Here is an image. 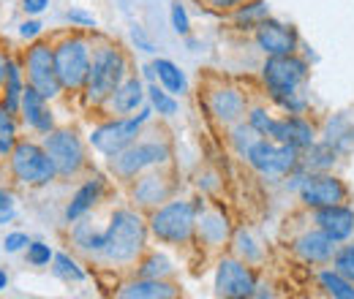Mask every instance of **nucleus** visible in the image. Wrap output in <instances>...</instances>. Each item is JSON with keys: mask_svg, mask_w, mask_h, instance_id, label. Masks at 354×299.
<instances>
[{"mask_svg": "<svg viewBox=\"0 0 354 299\" xmlns=\"http://www.w3.org/2000/svg\"><path fill=\"white\" fill-rule=\"evenodd\" d=\"M257 283H259V275H257V267L245 264L243 258L221 256L216 261V269H213V294L221 299H254L257 291Z\"/></svg>", "mask_w": 354, "mask_h": 299, "instance_id": "nucleus-12", "label": "nucleus"}, {"mask_svg": "<svg viewBox=\"0 0 354 299\" xmlns=\"http://www.w3.org/2000/svg\"><path fill=\"white\" fill-rule=\"evenodd\" d=\"M207 8H213L216 14H229V11H234L237 6H243L245 0H202Z\"/></svg>", "mask_w": 354, "mask_h": 299, "instance_id": "nucleus-49", "label": "nucleus"}, {"mask_svg": "<svg viewBox=\"0 0 354 299\" xmlns=\"http://www.w3.org/2000/svg\"><path fill=\"white\" fill-rule=\"evenodd\" d=\"M17 220V207H6L0 210V226H11Z\"/></svg>", "mask_w": 354, "mask_h": 299, "instance_id": "nucleus-55", "label": "nucleus"}, {"mask_svg": "<svg viewBox=\"0 0 354 299\" xmlns=\"http://www.w3.org/2000/svg\"><path fill=\"white\" fill-rule=\"evenodd\" d=\"M129 39H131V44H133V49L136 52H142V55H156L158 49H156V44H153V39L147 36V30L139 25V22H131V28H129Z\"/></svg>", "mask_w": 354, "mask_h": 299, "instance_id": "nucleus-44", "label": "nucleus"}, {"mask_svg": "<svg viewBox=\"0 0 354 299\" xmlns=\"http://www.w3.org/2000/svg\"><path fill=\"white\" fill-rule=\"evenodd\" d=\"M183 294L175 280H161V278H139L133 275L131 280H123L115 289V297L120 299H177Z\"/></svg>", "mask_w": 354, "mask_h": 299, "instance_id": "nucleus-24", "label": "nucleus"}, {"mask_svg": "<svg viewBox=\"0 0 354 299\" xmlns=\"http://www.w3.org/2000/svg\"><path fill=\"white\" fill-rule=\"evenodd\" d=\"M6 207H17V196L11 188L0 185V210H6Z\"/></svg>", "mask_w": 354, "mask_h": 299, "instance_id": "nucleus-50", "label": "nucleus"}, {"mask_svg": "<svg viewBox=\"0 0 354 299\" xmlns=\"http://www.w3.org/2000/svg\"><path fill=\"white\" fill-rule=\"evenodd\" d=\"M172 164V144L167 139H136L123 153L106 158V171L118 182L129 185L139 174L150 169H161Z\"/></svg>", "mask_w": 354, "mask_h": 299, "instance_id": "nucleus-4", "label": "nucleus"}, {"mask_svg": "<svg viewBox=\"0 0 354 299\" xmlns=\"http://www.w3.org/2000/svg\"><path fill=\"white\" fill-rule=\"evenodd\" d=\"M310 71H313V66L300 52L272 55V57H265L259 66V82L265 87L270 104H275L278 98L306 90L310 85Z\"/></svg>", "mask_w": 354, "mask_h": 299, "instance_id": "nucleus-6", "label": "nucleus"}, {"mask_svg": "<svg viewBox=\"0 0 354 299\" xmlns=\"http://www.w3.org/2000/svg\"><path fill=\"white\" fill-rule=\"evenodd\" d=\"M354 126V115L352 109H338V112H333V115H327L324 117V123L319 126V139H324V142H330V144H335L346 131Z\"/></svg>", "mask_w": 354, "mask_h": 299, "instance_id": "nucleus-35", "label": "nucleus"}, {"mask_svg": "<svg viewBox=\"0 0 354 299\" xmlns=\"http://www.w3.org/2000/svg\"><path fill=\"white\" fill-rule=\"evenodd\" d=\"M63 19L71 25V28H77V30H85V33H95V28H98V17L88 11V8H82V6H71L66 14H63Z\"/></svg>", "mask_w": 354, "mask_h": 299, "instance_id": "nucleus-41", "label": "nucleus"}, {"mask_svg": "<svg viewBox=\"0 0 354 299\" xmlns=\"http://www.w3.org/2000/svg\"><path fill=\"white\" fill-rule=\"evenodd\" d=\"M232 251H234V256L243 258L245 264H251V267H259L267 256V248L265 242L251 231V229H245V226H240V229H234L232 231Z\"/></svg>", "mask_w": 354, "mask_h": 299, "instance_id": "nucleus-30", "label": "nucleus"}, {"mask_svg": "<svg viewBox=\"0 0 354 299\" xmlns=\"http://www.w3.org/2000/svg\"><path fill=\"white\" fill-rule=\"evenodd\" d=\"M44 150L49 153L55 169H57V180H71L80 177L88 169V139H82V133L71 126H57L49 131L41 139Z\"/></svg>", "mask_w": 354, "mask_h": 299, "instance_id": "nucleus-10", "label": "nucleus"}, {"mask_svg": "<svg viewBox=\"0 0 354 299\" xmlns=\"http://www.w3.org/2000/svg\"><path fill=\"white\" fill-rule=\"evenodd\" d=\"M267 17H272L267 0H245L243 6H237L234 11H229V22H232V28L237 33H254Z\"/></svg>", "mask_w": 354, "mask_h": 299, "instance_id": "nucleus-27", "label": "nucleus"}, {"mask_svg": "<svg viewBox=\"0 0 354 299\" xmlns=\"http://www.w3.org/2000/svg\"><path fill=\"white\" fill-rule=\"evenodd\" d=\"M243 161H245V166L254 171L257 177H262L267 182H283L292 171L300 166L303 153L297 147H292V144L259 136L251 144V150L245 153Z\"/></svg>", "mask_w": 354, "mask_h": 299, "instance_id": "nucleus-8", "label": "nucleus"}, {"mask_svg": "<svg viewBox=\"0 0 354 299\" xmlns=\"http://www.w3.org/2000/svg\"><path fill=\"white\" fill-rule=\"evenodd\" d=\"M270 139L292 144V147H297L303 153L319 139V126L310 120V115H278Z\"/></svg>", "mask_w": 354, "mask_h": 299, "instance_id": "nucleus-21", "label": "nucleus"}, {"mask_svg": "<svg viewBox=\"0 0 354 299\" xmlns=\"http://www.w3.org/2000/svg\"><path fill=\"white\" fill-rule=\"evenodd\" d=\"M106 191H109V174L93 171L90 177H85L77 185V191L71 193V199H68V204L63 210V220L66 223H74V220H80L85 215L95 213V207L104 202Z\"/></svg>", "mask_w": 354, "mask_h": 299, "instance_id": "nucleus-18", "label": "nucleus"}, {"mask_svg": "<svg viewBox=\"0 0 354 299\" xmlns=\"http://www.w3.org/2000/svg\"><path fill=\"white\" fill-rule=\"evenodd\" d=\"M28 87V79H25V66H22V57H14L8 60V71H6V85H3V95H0V104L19 115V104H22V93Z\"/></svg>", "mask_w": 354, "mask_h": 299, "instance_id": "nucleus-28", "label": "nucleus"}, {"mask_svg": "<svg viewBox=\"0 0 354 299\" xmlns=\"http://www.w3.org/2000/svg\"><path fill=\"white\" fill-rule=\"evenodd\" d=\"M333 267H335L341 275H346L354 283V240L338 245V251H335V256H333Z\"/></svg>", "mask_w": 354, "mask_h": 299, "instance_id": "nucleus-43", "label": "nucleus"}, {"mask_svg": "<svg viewBox=\"0 0 354 299\" xmlns=\"http://www.w3.org/2000/svg\"><path fill=\"white\" fill-rule=\"evenodd\" d=\"M55 46V68L66 95H80L85 90L93 63V41L82 33H66Z\"/></svg>", "mask_w": 354, "mask_h": 299, "instance_id": "nucleus-7", "label": "nucleus"}, {"mask_svg": "<svg viewBox=\"0 0 354 299\" xmlns=\"http://www.w3.org/2000/svg\"><path fill=\"white\" fill-rule=\"evenodd\" d=\"M147 104L153 106L156 117H161V120H172V117H177V112H180V98L172 95L169 90H164L158 82L147 85Z\"/></svg>", "mask_w": 354, "mask_h": 299, "instance_id": "nucleus-33", "label": "nucleus"}, {"mask_svg": "<svg viewBox=\"0 0 354 299\" xmlns=\"http://www.w3.org/2000/svg\"><path fill=\"white\" fill-rule=\"evenodd\" d=\"M251 36H254L257 49H259L265 57L300 52V44H303L300 30H297L292 22H283V19H278V17H267L265 22H262Z\"/></svg>", "mask_w": 354, "mask_h": 299, "instance_id": "nucleus-17", "label": "nucleus"}, {"mask_svg": "<svg viewBox=\"0 0 354 299\" xmlns=\"http://www.w3.org/2000/svg\"><path fill=\"white\" fill-rule=\"evenodd\" d=\"M289 251H292V256L297 258L300 264L319 269V267L333 264V256L338 251V242L330 234H324L319 226L310 223L308 229H303L300 234H295L289 240Z\"/></svg>", "mask_w": 354, "mask_h": 299, "instance_id": "nucleus-16", "label": "nucleus"}, {"mask_svg": "<svg viewBox=\"0 0 354 299\" xmlns=\"http://www.w3.org/2000/svg\"><path fill=\"white\" fill-rule=\"evenodd\" d=\"M17 36H19V39H22L25 44L39 41V39L44 36V22H41L39 17H28V19H22V22H19V28H17Z\"/></svg>", "mask_w": 354, "mask_h": 299, "instance_id": "nucleus-45", "label": "nucleus"}, {"mask_svg": "<svg viewBox=\"0 0 354 299\" xmlns=\"http://www.w3.org/2000/svg\"><path fill=\"white\" fill-rule=\"evenodd\" d=\"M19 120L22 126L39 136H46L49 131L57 128V117H55V106L52 101L41 95L36 87H25L22 93V104H19Z\"/></svg>", "mask_w": 354, "mask_h": 299, "instance_id": "nucleus-19", "label": "nucleus"}, {"mask_svg": "<svg viewBox=\"0 0 354 299\" xmlns=\"http://www.w3.org/2000/svg\"><path fill=\"white\" fill-rule=\"evenodd\" d=\"M33 242V237L28 234V231H19V229H14V231H6V237H3V251L6 253H25V248Z\"/></svg>", "mask_w": 354, "mask_h": 299, "instance_id": "nucleus-46", "label": "nucleus"}, {"mask_svg": "<svg viewBox=\"0 0 354 299\" xmlns=\"http://www.w3.org/2000/svg\"><path fill=\"white\" fill-rule=\"evenodd\" d=\"M8 171L25 188H46L57 180V169H55L49 153L36 139H19L17 142V147L8 155Z\"/></svg>", "mask_w": 354, "mask_h": 299, "instance_id": "nucleus-9", "label": "nucleus"}, {"mask_svg": "<svg viewBox=\"0 0 354 299\" xmlns=\"http://www.w3.org/2000/svg\"><path fill=\"white\" fill-rule=\"evenodd\" d=\"M139 77H142L147 85H153V82H156V68H153V63H145V66L139 68Z\"/></svg>", "mask_w": 354, "mask_h": 299, "instance_id": "nucleus-53", "label": "nucleus"}, {"mask_svg": "<svg viewBox=\"0 0 354 299\" xmlns=\"http://www.w3.org/2000/svg\"><path fill=\"white\" fill-rule=\"evenodd\" d=\"M313 283H316V289H319L324 297L354 299V283L346 278V275H341L333 264L319 267V269H316V275H313Z\"/></svg>", "mask_w": 354, "mask_h": 299, "instance_id": "nucleus-29", "label": "nucleus"}, {"mask_svg": "<svg viewBox=\"0 0 354 299\" xmlns=\"http://www.w3.org/2000/svg\"><path fill=\"white\" fill-rule=\"evenodd\" d=\"M196 188H199L202 196H207V193H213V191L221 188V177H218L216 171H199V177H196Z\"/></svg>", "mask_w": 354, "mask_h": 299, "instance_id": "nucleus-47", "label": "nucleus"}, {"mask_svg": "<svg viewBox=\"0 0 354 299\" xmlns=\"http://www.w3.org/2000/svg\"><path fill=\"white\" fill-rule=\"evenodd\" d=\"M150 63H153V68H156V82L164 87V90H169L177 98H183V95L191 93L188 74L177 66L172 57H153Z\"/></svg>", "mask_w": 354, "mask_h": 299, "instance_id": "nucleus-26", "label": "nucleus"}, {"mask_svg": "<svg viewBox=\"0 0 354 299\" xmlns=\"http://www.w3.org/2000/svg\"><path fill=\"white\" fill-rule=\"evenodd\" d=\"M150 242L147 215L139 207H115L104 226V248L98 261L106 267H133Z\"/></svg>", "mask_w": 354, "mask_h": 299, "instance_id": "nucleus-1", "label": "nucleus"}, {"mask_svg": "<svg viewBox=\"0 0 354 299\" xmlns=\"http://www.w3.org/2000/svg\"><path fill=\"white\" fill-rule=\"evenodd\" d=\"M257 139H259V133L251 128L245 120L234 123V126L229 128V136H226V142H229V147L234 150L237 158H245V153L251 150V144H254Z\"/></svg>", "mask_w": 354, "mask_h": 299, "instance_id": "nucleus-37", "label": "nucleus"}, {"mask_svg": "<svg viewBox=\"0 0 354 299\" xmlns=\"http://www.w3.org/2000/svg\"><path fill=\"white\" fill-rule=\"evenodd\" d=\"M344 161V155L335 150V144L316 139L308 150H303V161L300 166L308 171H335V166Z\"/></svg>", "mask_w": 354, "mask_h": 299, "instance_id": "nucleus-31", "label": "nucleus"}, {"mask_svg": "<svg viewBox=\"0 0 354 299\" xmlns=\"http://www.w3.org/2000/svg\"><path fill=\"white\" fill-rule=\"evenodd\" d=\"M8 289V272L0 267V291H6Z\"/></svg>", "mask_w": 354, "mask_h": 299, "instance_id": "nucleus-56", "label": "nucleus"}, {"mask_svg": "<svg viewBox=\"0 0 354 299\" xmlns=\"http://www.w3.org/2000/svg\"><path fill=\"white\" fill-rule=\"evenodd\" d=\"M153 117H156V112H153L150 104H145L136 115H129V117H106L104 123H98V126H93L88 131L90 150L98 153L104 161L118 155V153H123L129 144H133L142 136L145 126Z\"/></svg>", "mask_w": 354, "mask_h": 299, "instance_id": "nucleus-5", "label": "nucleus"}, {"mask_svg": "<svg viewBox=\"0 0 354 299\" xmlns=\"http://www.w3.org/2000/svg\"><path fill=\"white\" fill-rule=\"evenodd\" d=\"M22 66H25V79L28 85L36 87L41 95L49 101L63 98V85L57 79V68H55V46L46 39L28 44V49L22 52Z\"/></svg>", "mask_w": 354, "mask_h": 299, "instance_id": "nucleus-11", "label": "nucleus"}, {"mask_svg": "<svg viewBox=\"0 0 354 299\" xmlns=\"http://www.w3.org/2000/svg\"><path fill=\"white\" fill-rule=\"evenodd\" d=\"M275 117H278V115H272L265 104H251V106H248V115H245V123L257 131L259 136H267V139H270V133L275 128Z\"/></svg>", "mask_w": 354, "mask_h": 299, "instance_id": "nucleus-38", "label": "nucleus"}, {"mask_svg": "<svg viewBox=\"0 0 354 299\" xmlns=\"http://www.w3.org/2000/svg\"><path fill=\"white\" fill-rule=\"evenodd\" d=\"M8 60H11V52L0 46V95H3V85H6V71H8Z\"/></svg>", "mask_w": 354, "mask_h": 299, "instance_id": "nucleus-51", "label": "nucleus"}, {"mask_svg": "<svg viewBox=\"0 0 354 299\" xmlns=\"http://www.w3.org/2000/svg\"><path fill=\"white\" fill-rule=\"evenodd\" d=\"M272 106L281 109V115H310L313 101H310L308 87H306V90H297V93H292L286 98H278Z\"/></svg>", "mask_w": 354, "mask_h": 299, "instance_id": "nucleus-39", "label": "nucleus"}, {"mask_svg": "<svg viewBox=\"0 0 354 299\" xmlns=\"http://www.w3.org/2000/svg\"><path fill=\"white\" fill-rule=\"evenodd\" d=\"M300 55H303V57H306V60H308L310 66H316V63H319V55H316V49H313V46H310V44H300Z\"/></svg>", "mask_w": 354, "mask_h": 299, "instance_id": "nucleus-52", "label": "nucleus"}, {"mask_svg": "<svg viewBox=\"0 0 354 299\" xmlns=\"http://www.w3.org/2000/svg\"><path fill=\"white\" fill-rule=\"evenodd\" d=\"M207 207L205 196H172L161 207L147 213L150 237L167 248H185L196 242V223Z\"/></svg>", "mask_w": 354, "mask_h": 299, "instance_id": "nucleus-2", "label": "nucleus"}, {"mask_svg": "<svg viewBox=\"0 0 354 299\" xmlns=\"http://www.w3.org/2000/svg\"><path fill=\"white\" fill-rule=\"evenodd\" d=\"M52 258H55V251H52V245L44 242V240H33L25 248V261L30 267H52Z\"/></svg>", "mask_w": 354, "mask_h": 299, "instance_id": "nucleus-42", "label": "nucleus"}, {"mask_svg": "<svg viewBox=\"0 0 354 299\" xmlns=\"http://www.w3.org/2000/svg\"><path fill=\"white\" fill-rule=\"evenodd\" d=\"M205 104H207L210 117H213L221 128H232L234 123L245 120L248 106H251V104H248V95L237 85H232V82H218L216 87H210Z\"/></svg>", "mask_w": 354, "mask_h": 299, "instance_id": "nucleus-15", "label": "nucleus"}, {"mask_svg": "<svg viewBox=\"0 0 354 299\" xmlns=\"http://www.w3.org/2000/svg\"><path fill=\"white\" fill-rule=\"evenodd\" d=\"M177 264L175 258L169 256L167 251H145L142 258L136 261V275L139 278H161L169 280L175 275Z\"/></svg>", "mask_w": 354, "mask_h": 299, "instance_id": "nucleus-32", "label": "nucleus"}, {"mask_svg": "<svg viewBox=\"0 0 354 299\" xmlns=\"http://www.w3.org/2000/svg\"><path fill=\"white\" fill-rule=\"evenodd\" d=\"M68 240H71L74 251L98 261L101 248H104V226H98L90 215H85V218L68 223Z\"/></svg>", "mask_w": 354, "mask_h": 299, "instance_id": "nucleus-25", "label": "nucleus"}, {"mask_svg": "<svg viewBox=\"0 0 354 299\" xmlns=\"http://www.w3.org/2000/svg\"><path fill=\"white\" fill-rule=\"evenodd\" d=\"M145 104H147V82L136 71H131L120 82V87L112 93V98L106 101L104 112L109 117H129V115H136Z\"/></svg>", "mask_w": 354, "mask_h": 299, "instance_id": "nucleus-22", "label": "nucleus"}, {"mask_svg": "<svg viewBox=\"0 0 354 299\" xmlns=\"http://www.w3.org/2000/svg\"><path fill=\"white\" fill-rule=\"evenodd\" d=\"M175 193H177V182L167 174V166L145 171V174H139L136 180L129 182L131 204L139 207L142 213H150V210L161 207V204L169 202Z\"/></svg>", "mask_w": 354, "mask_h": 299, "instance_id": "nucleus-14", "label": "nucleus"}, {"mask_svg": "<svg viewBox=\"0 0 354 299\" xmlns=\"http://www.w3.org/2000/svg\"><path fill=\"white\" fill-rule=\"evenodd\" d=\"M169 25H172L175 36H180V39L191 36V30H194V22H191L188 6H185L183 0H169Z\"/></svg>", "mask_w": 354, "mask_h": 299, "instance_id": "nucleus-40", "label": "nucleus"}, {"mask_svg": "<svg viewBox=\"0 0 354 299\" xmlns=\"http://www.w3.org/2000/svg\"><path fill=\"white\" fill-rule=\"evenodd\" d=\"M352 196H354V193H352Z\"/></svg>", "mask_w": 354, "mask_h": 299, "instance_id": "nucleus-57", "label": "nucleus"}, {"mask_svg": "<svg viewBox=\"0 0 354 299\" xmlns=\"http://www.w3.org/2000/svg\"><path fill=\"white\" fill-rule=\"evenodd\" d=\"M52 272H55V278H60L63 283H85V280H88L85 267L71 256L68 251H55V258H52Z\"/></svg>", "mask_w": 354, "mask_h": 299, "instance_id": "nucleus-34", "label": "nucleus"}, {"mask_svg": "<svg viewBox=\"0 0 354 299\" xmlns=\"http://www.w3.org/2000/svg\"><path fill=\"white\" fill-rule=\"evenodd\" d=\"M265 297H275V291H272V286L270 283H257V291H254V299H265Z\"/></svg>", "mask_w": 354, "mask_h": 299, "instance_id": "nucleus-54", "label": "nucleus"}, {"mask_svg": "<svg viewBox=\"0 0 354 299\" xmlns=\"http://www.w3.org/2000/svg\"><path fill=\"white\" fill-rule=\"evenodd\" d=\"M25 17H41L46 8L52 6V0H19Z\"/></svg>", "mask_w": 354, "mask_h": 299, "instance_id": "nucleus-48", "label": "nucleus"}, {"mask_svg": "<svg viewBox=\"0 0 354 299\" xmlns=\"http://www.w3.org/2000/svg\"><path fill=\"white\" fill-rule=\"evenodd\" d=\"M131 74V60L129 52L123 46L112 41L93 44V63H90V74L85 90L80 93L82 104L88 109H104L106 101L112 98V93L120 87V82Z\"/></svg>", "mask_w": 354, "mask_h": 299, "instance_id": "nucleus-3", "label": "nucleus"}, {"mask_svg": "<svg viewBox=\"0 0 354 299\" xmlns=\"http://www.w3.org/2000/svg\"><path fill=\"white\" fill-rule=\"evenodd\" d=\"M295 196H297L300 207L310 213V210H319V207L352 202V188L335 171H308Z\"/></svg>", "mask_w": 354, "mask_h": 299, "instance_id": "nucleus-13", "label": "nucleus"}, {"mask_svg": "<svg viewBox=\"0 0 354 299\" xmlns=\"http://www.w3.org/2000/svg\"><path fill=\"white\" fill-rule=\"evenodd\" d=\"M308 215H310V223L319 226L324 234H330L338 245L354 240V204L352 202L319 207V210H310Z\"/></svg>", "mask_w": 354, "mask_h": 299, "instance_id": "nucleus-20", "label": "nucleus"}, {"mask_svg": "<svg viewBox=\"0 0 354 299\" xmlns=\"http://www.w3.org/2000/svg\"><path fill=\"white\" fill-rule=\"evenodd\" d=\"M232 220L223 213V207H205L196 223V242L205 245L207 251H218L232 240Z\"/></svg>", "mask_w": 354, "mask_h": 299, "instance_id": "nucleus-23", "label": "nucleus"}, {"mask_svg": "<svg viewBox=\"0 0 354 299\" xmlns=\"http://www.w3.org/2000/svg\"><path fill=\"white\" fill-rule=\"evenodd\" d=\"M19 115L8 112L3 104H0V158H8L11 150L17 147L19 142Z\"/></svg>", "mask_w": 354, "mask_h": 299, "instance_id": "nucleus-36", "label": "nucleus"}]
</instances>
